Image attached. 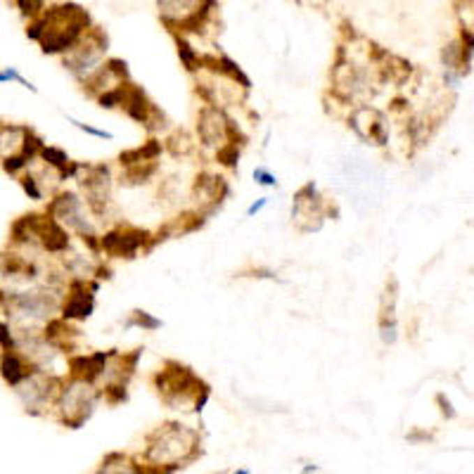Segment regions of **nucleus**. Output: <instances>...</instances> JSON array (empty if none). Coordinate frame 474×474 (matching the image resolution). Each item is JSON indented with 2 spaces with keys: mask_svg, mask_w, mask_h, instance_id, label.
I'll return each mask as SVG.
<instances>
[{
  "mask_svg": "<svg viewBox=\"0 0 474 474\" xmlns=\"http://www.w3.org/2000/svg\"><path fill=\"white\" fill-rule=\"evenodd\" d=\"M202 455V434L178 420L157 424L145 436V448L135 455L138 474H176Z\"/></svg>",
  "mask_w": 474,
  "mask_h": 474,
  "instance_id": "obj_1",
  "label": "nucleus"
},
{
  "mask_svg": "<svg viewBox=\"0 0 474 474\" xmlns=\"http://www.w3.org/2000/svg\"><path fill=\"white\" fill-rule=\"evenodd\" d=\"M389 79V67H370V62H361L346 47H337L332 67H329V98L344 110L356 105H370L382 83Z\"/></svg>",
  "mask_w": 474,
  "mask_h": 474,
  "instance_id": "obj_2",
  "label": "nucleus"
},
{
  "mask_svg": "<svg viewBox=\"0 0 474 474\" xmlns=\"http://www.w3.org/2000/svg\"><path fill=\"white\" fill-rule=\"evenodd\" d=\"M91 15L76 3L55 5L27 24V38L40 45L43 55H67L91 31Z\"/></svg>",
  "mask_w": 474,
  "mask_h": 474,
  "instance_id": "obj_3",
  "label": "nucleus"
},
{
  "mask_svg": "<svg viewBox=\"0 0 474 474\" xmlns=\"http://www.w3.org/2000/svg\"><path fill=\"white\" fill-rule=\"evenodd\" d=\"M64 287L36 283L24 287H0V316L15 327H45L59 316Z\"/></svg>",
  "mask_w": 474,
  "mask_h": 474,
  "instance_id": "obj_4",
  "label": "nucleus"
},
{
  "mask_svg": "<svg viewBox=\"0 0 474 474\" xmlns=\"http://www.w3.org/2000/svg\"><path fill=\"white\" fill-rule=\"evenodd\" d=\"M152 389L157 392L159 401L166 408H171V410H190L195 415H202L209 399H212V387L190 365L176 361V358H166L154 370Z\"/></svg>",
  "mask_w": 474,
  "mask_h": 474,
  "instance_id": "obj_5",
  "label": "nucleus"
},
{
  "mask_svg": "<svg viewBox=\"0 0 474 474\" xmlns=\"http://www.w3.org/2000/svg\"><path fill=\"white\" fill-rule=\"evenodd\" d=\"M45 214L55 219L64 230L71 232L91 254L100 256V223L93 219L91 209L79 190L59 188L55 195L47 197Z\"/></svg>",
  "mask_w": 474,
  "mask_h": 474,
  "instance_id": "obj_6",
  "label": "nucleus"
},
{
  "mask_svg": "<svg viewBox=\"0 0 474 474\" xmlns=\"http://www.w3.org/2000/svg\"><path fill=\"white\" fill-rule=\"evenodd\" d=\"M117 181L119 178L114 173V166L107 161H95V164L83 161L76 176V190L86 200L93 219L105 228L117 223V200H114Z\"/></svg>",
  "mask_w": 474,
  "mask_h": 474,
  "instance_id": "obj_7",
  "label": "nucleus"
},
{
  "mask_svg": "<svg viewBox=\"0 0 474 474\" xmlns=\"http://www.w3.org/2000/svg\"><path fill=\"white\" fill-rule=\"evenodd\" d=\"M45 140L27 124L0 121V166L12 178H20L38 161Z\"/></svg>",
  "mask_w": 474,
  "mask_h": 474,
  "instance_id": "obj_8",
  "label": "nucleus"
},
{
  "mask_svg": "<svg viewBox=\"0 0 474 474\" xmlns=\"http://www.w3.org/2000/svg\"><path fill=\"white\" fill-rule=\"evenodd\" d=\"M100 403H102V389L98 384L74 380V377H64L52 413H55L57 422L62 424V427L81 429L83 424L95 415Z\"/></svg>",
  "mask_w": 474,
  "mask_h": 474,
  "instance_id": "obj_9",
  "label": "nucleus"
},
{
  "mask_svg": "<svg viewBox=\"0 0 474 474\" xmlns=\"http://www.w3.org/2000/svg\"><path fill=\"white\" fill-rule=\"evenodd\" d=\"M157 247L154 230L128 221H117L100 232V256L105 261H133Z\"/></svg>",
  "mask_w": 474,
  "mask_h": 474,
  "instance_id": "obj_10",
  "label": "nucleus"
},
{
  "mask_svg": "<svg viewBox=\"0 0 474 474\" xmlns=\"http://www.w3.org/2000/svg\"><path fill=\"white\" fill-rule=\"evenodd\" d=\"M195 138L197 145L209 152H221L228 145H242L247 142V135L242 133L239 124L228 114L223 107L200 105L195 114Z\"/></svg>",
  "mask_w": 474,
  "mask_h": 474,
  "instance_id": "obj_11",
  "label": "nucleus"
},
{
  "mask_svg": "<svg viewBox=\"0 0 474 474\" xmlns=\"http://www.w3.org/2000/svg\"><path fill=\"white\" fill-rule=\"evenodd\" d=\"M339 219V207L332 200H327L320 188L309 181L294 192L292 197V225L299 235H311L320 232L327 221Z\"/></svg>",
  "mask_w": 474,
  "mask_h": 474,
  "instance_id": "obj_12",
  "label": "nucleus"
},
{
  "mask_svg": "<svg viewBox=\"0 0 474 474\" xmlns=\"http://www.w3.org/2000/svg\"><path fill=\"white\" fill-rule=\"evenodd\" d=\"M161 154H164V142L161 138L149 135L142 145L131 147L119 154V183L124 188H142L152 183L161 171Z\"/></svg>",
  "mask_w": 474,
  "mask_h": 474,
  "instance_id": "obj_13",
  "label": "nucleus"
},
{
  "mask_svg": "<svg viewBox=\"0 0 474 474\" xmlns=\"http://www.w3.org/2000/svg\"><path fill=\"white\" fill-rule=\"evenodd\" d=\"M161 22L173 36L200 34L214 20L216 0H157Z\"/></svg>",
  "mask_w": 474,
  "mask_h": 474,
  "instance_id": "obj_14",
  "label": "nucleus"
},
{
  "mask_svg": "<svg viewBox=\"0 0 474 474\" xmlns=\"http://www.w3.org/2000/svg\"><path fill=\"white\" fill-rule=\"evenodd\" d=\"M107 36L100 31L98 27H93L83 38L76 43L67 55L62 57V67L69 71L74 79L83 88L95 74L102 69V64L107 62Z\"/></svg>",
  "mask_w": 474,
  "mask_h": 474,
  "instance_id": "obj_15",
  "label": "nucleus"
},
{
  "mask_svg": "<svg viewBox=\"0 0 474 474\" xmlns=\"http://www.w3.org/2000/svg\"><path fill=\"white\" fill-rule=\"evenodd\" d=\"M121 112L131 121L140 126V128H145V133L152 138L166 135L173 128L166 112L161 110L157 102L149 100V95L142 91V86H138L133 81H126L121 86Z\"/></svg>",
  "mask_w": 474,
  "mask_h": 474,
  "instance_id": "obj_16",
  "label": "nucleus"
},
{
  "mask_svg": "<svg viewBox=\"0 0 474 474\" xmlns=\"http://www.w3.org/2000/svg\"><path fill=\"white\" fill-rule=\"evenodd\" d=\"M62 380L64 377L55 375L52 370H36L29 380H24L20 387L12 389V392L20 399L24 413H29V415L34 417H43L47 413H52V408H55Z\"/></svg>",
  "mask_w": 474,
  "mask_h": 474,
  "instance_id": "obj_17",
  "label": "nucleus"
},
{
  "mask_svg": "<svg viewBox=\"0 0 474 474\" xmlns=\"http://www.w3.org/2000/svg\"><path fill=\"white\" fill-rule=\"evenodd\" d=\"M98 290L100 280L88 278H69L62 294V306H59V318L67 323H86L91 320L95 309H98Z\"/></svg>",
  "mask_w": 474,
  "mask_h": 474,
  "instance_id": "obj_18",
  "label": "nucleus"
},
{
  "mask_svg": "<svg viewBox=\"0 0 474 474\" xmlns=\"http://www.w3.org/2000/svg\"><path fill=\"white\" fill-rule=\"evenodd\" d=\"M228 197H230V183H228V178L221 176V173L200 171L190 185L192 209H197L207 221L223 209Z\"/></svg>",
  "mask_w": 474,
  "mask_h": 474,
  "instance_id": "obj_19",
  "label": "nucleus"
},
{
  "mask_svg": "<svg viewBox=\"0 0 474 474\" xmlns=\"http://www.w3.org/2000/svg\"><path fill=\"white\" fill-rule=\"evenodd\" d=\"M346 126L363 145L387 147L389 142V124L387 117L373 105H356L346 114Z\"/></svg>",
  "mask_w": 474,
  "mask_h": 474,
  "instance_id": "obj_20",
  "label": "nucleus"
},
{
  "mask_svg": "<svg viewBox=\"0 0 474 474\" xmlns=\"http://www.w3.org/2000/svg\"><path fill=\"white\" fill-rule=\"evenodd\" d=\"M399 280L389 275L384 280L377 304V337L384 346H394L399 341Z\"/></svg>",
  "mask_w": 474,
  "mask_h": 474,
  "instance_id": "obj_21",
  "label": "nucleus"
},
{
  "mask_svg": "<svg viewBox=\"0 0 474 474\" xmlns=\"http://www.w3.org/2000/svg\"><path fill=\"white\" fill-rule=\"evenodd\" d=\"M114 351L117 349H107V351H91V353H71L67 356V377H74V380H83L98 384L102 382V377L107 373V365H110Z\"/></svg>",
  "mask_w": 474,
  "mask_h": 474,
  "instance_id": "obj_22",
  "label": "nucleus"
},
{
  "mask_svg": "<svg viewBox=\"0 0 474 474\" xmlns=\"http://www.w3.org/2000/svg\"><path fill=\"white\" fill-rule=\"evenodd\" d=\"M126 81H131L128 64H126L124 59H119V57H112V59H107L98 74H95L93 79L88 81L86 86H83V91H86V95H91V98L95 100L100 93L110 91V88L121 86V83H126Z\"/></svg>",
  "mask_w": 474,
  "mask_h": 474,
  "instance_id": "obj_23",
  "label": "nucleus"
},
{
  "mask_svg": "<svg viewBox=\"0 0 474 474\" xmlns=\"http://www.w3.org/2000/svg\"><path fill=\"white\" fill-rule=\"evenodd\" d=\"M36 370L40 368H36L20 349L0 351V380L8 384L10 389H17L24 380H29Z\"/></svg>",
  "mask_w": 474,
  "mask_h": 474,
  "instance_id": "obj_24",
  "label": "nucleus"
},
{
  "mask_svg": "<svg viewBox=\"0 0 474 474\" xmlns=\"http://www.w3.org/2000/svg\"><path fill=\"white\" fill-rule=\"evenodd\" d=\"M40 164H45L47 169H52L57 173L59 183H67V181H76V176H79L81 171V164L83 161H76L71 159L67 154V149L57 147V145H43L40 149V157H38Z\"/></svg>",
  "mask_w": 474,
  "mask_h": 474,
  "instance_id": "obj_25",
  "label": "nucleus"
},
{
  "mask_svg": "<svg viewBox=\"0 0 474 474\" xmlns=\"http://www.w3.org/2000/svg\"><path fill=\"white\" fill-rule=\"evenodd\" d=\"M161 142H164V152H169L173 159H188L200 147L197 145V138H192L183 128H171L169 133L161 138Z\"/></svg>",
  "mask_w": 474,
  "mask_h": 474,
  "instance_id": "obj_26",
  "label": "nucleus"
},
{
  "mask_svg": "<svg viewBox=\"0 0 474 474\" xmlns=\"http://www.w3.org/2000/svg\"><path fill=\"white\" fill-rule=\"evenodd\" d=\"M176 38V50H178V59H181L183 69L188 71V74L197 76L204 71V57L200 55V50H197L195 45L188 40V36H173Z\"/></svg>",
  "mask_w": 474,
  "mask_h": 474,
  "instance_id": "obj_27",
  "label": "nucleus"
},
{
  "mask_svg": "<svg viewBox=\"0 0 474 474\" xmlns=\"http://www.w3.org/2000/svg\"><path fill=\"white\" fill-rule=\"evenodd\" d=\"M95 474H138L135 472V455H128V453H121V451L107 453L105 458H102V463H100Z\"/></svg>",
  "mask_w": 474,
  "mask_h": 474,
  "instance_id": "obj_28",
  "label": "nucleus"
},
{
  "mask_svg": "<svg viewBox=\"0 0 474 474\" xmlns=\"http://www.w3.org/2000/svg\"><path fill=\"white\" fill-rule=\"evenodd\" d=\"M124 329H142V332H157L164 327V320L157 318L154 313H149L145 309H133L128 311V316L121 320Z\"/></svg>",
  "mask_w": 474,
  "mask_h": 474,
  "instance_id": "obj_29",
  "label": "nucleus"
},
{
  "mask_svg": "<svg viewBox=\"0 0 474 474\" xmlns=\"http://www.w3.org/2000/svg\"><path fill=\"white\" fill-rule=\"evenodd\" d=\"M17 183H20V188L24 190V195H27L31 202H45V197H50V195H47L43 181H40L38 171H36L34 166L29 171H24L22 176L17 178Z\"/></svg>",
  "mask_w": 474,
  "mask_h": 474,
  "instance_id": "obj_30",
  "label": "nucleus"
},
{
  "mask_svg": "<svg viewBox=\"0 0 474 474\" xmlns=\"http://www.w3.org/2000/svg\"><path fill=\"white\" fill-rule=\"evenodd\" d=\"M239 157H242V145H228L221 152H216V161L219 166H223L228 171H235L239 164Z\"/></svg>",
  "mask_w": 474,
  "mask_h": 474,
  "instance_id": "obj_31",
  "label": "nucleus"
},
{
  "mask_svg": "<svg viewBox=\"0 0 474 474\" xmlns=\"http://www.w3.org/2000/svg\"><path fill=\"white\" fill-rule=\"evenodd\" d=\"M67 121L74 126L76 131H81V133L95 138V140H114V133H112V131H107V128H98V126L79 121V119H74V117H67Z\"/></svg>",
  "mask_w": 474,
  "mask_h": 474,
  "instance_id": "obj_32",
  "label": "nucleus"
},
{
  "mask_svg": "<svg viewBox=\"0 0 474 474\" xmlns=\"http://www.w3.org/2000/svg\"><path fill=\"white\" fill-rule=\"evenodd\" d=\"M121 86H124V83H121ZM121 86L110 88V91L100 93L98 98H95V105H98L100 110H107V112L121 110Z\"/></svg>",
  "mask_w": 474,
  "mask_h": 474,
  "instance_id": "obj_33",
  "label": "nucleus"
},
{
  "mask_svg": "<svg viewBox=\"0 0 474 474\" xmlns=\"http://www.w3.org/2000/svg\"><path fill=\"white\" fill-rule=\"evenodd\" d=\"M3 83H20V86L27 88L29 93H38V88H36L27 76H22V71H17L15 67L0 69V86H3Z\"/></svg>",
  "mask_w": 474,
  "mask_h": 474,
  "instance_id": "obj_34",
  "label": "nucleus"
},
{
  "mask_svg": "<svg viewBox=\"0 0 474 474\" xmlns=\"http://www.w3.org/2000/svg\"><path fill=\"white\" fill-rule=\"evenodd\" d=\"M17 349V329L10 320L0 318V351H15Z\"/></svg>",
  "mask_w": 474,
  "mask_h": 474,
  "instance_id": "obj_35",
  "label": "nucleus"
},
{
  "mask_svg": "<svg viewBox=\"0 0 474 474\" xmlns=\"http://www.w3.org/2000/svg\"><path fill=\"white\" fill-rule=\"evenodd\" d=\"M17 8H20L22 15L31 22L45 12V0H17Z\"/></svg>",
  "mask_w": 474,
  "mask_h": 474,
  "instance_id": "obj_36",
  "label": "nucleus"
},
{
  "mask_svg": "<svg viewBox=\"0 0 474 474\" xmlns=\"http://www.w3.org/2000/svg\"><path fill=\"white\" fill-rule=\"evenodd\" d=\"M251 176H254V183H256V185H261V188L275 190V188L280 185L278 176H275V173H273L271 169H266V166H256Z\"/></svg>",
  "mask_w": 474,
  "mask_h": 474,
  "instance_id": "obj_37",
  "label": "nucleus"
},
{
  "mask_svg": "<svg viewBox=\"0 0 474 474\" xmlns=\"http://www.w3.org/2000/svg\"><path fill=\"white\" fill-rule=\"evenodd\" d=\"M237 275L239 278H259V280H275L278 278V273H275L273 268H261V266L249 268V271H239Z\"/></svg>",
  "mask_w": 474,
  "mask_h": 474,
  "instance_id": "obj_38",
  "label": "nucleus"
},
{
  "mask_svg": "<svg viewBox=\"0 0 474 474\" xmlns=\"http://www.w3.org/2000/svg\"><path fill=\"white\" fill-rule=\"evenodd\" d=\"M268 204H271V197H259V200H254L247 207V219H254V216H259L263 209L268 207Z\"/></svg>",
  "mask_w": 474,
  "mask_h": 474,
  "instance_id": "obj_39",
  "label": "nucleus"
},
{
  "mask_svg": "<svg viewBox=\"0 0 474 474\" xmlns=\"http://www.w3.org/2000/svg\"><path fill=\"white\" fill-rule=\"evenodd\" d=\"M439 403L443 406V408H441V413H443V415H446V413H448V417H453V415H455V413L451 410V401H448V399H443V394L439 396Z\"/></svg>",
  "mask_w": 474,
  "mask_h": 474,
  "instance_id": "obj_40",
  "label": "nucleus"
},
{
  "mask_svg": "<svg viewBox=\"0 0 474 474\" xmlns=\"http://www.w3.org/2000/svg\"><path fill=\"white\" fill-rule=\"evenodd\" d=\"M318 470H320V467H318L316 463H306V465L302 467V474H316Z\"/></svg>",
  "mask_w": 474,
  "mask_h": 474,
  "instance_id": "obj_41",
  "label": "nucleus"
},
{
  "mask_svg": "<svg viewBox=\"0 0 474 474\" xmlns=\"http://www.w3.org/2000/svg\"><path fill=\"white\" fill-rule=\"evenodd\" d=\"M228 474H251L249 467H237V470H230Z\"/></svg>",
  "mask_w": 474,
  "mask_h": 474,
  "instance_id": "obj_42",
  "label": "nucleus"
}]
</instances>
